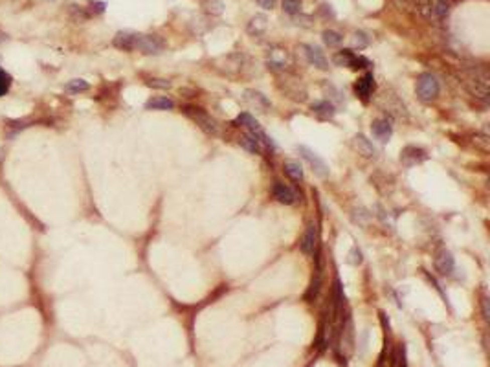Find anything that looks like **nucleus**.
Returning a JSON list of instances; mask_svg holds the SVG:
<instances>
[{
  "label": "nucleus",
  "mask_w": 490,
  "mask_h": 367,
  "mask_svg": "<svg viewBox=\"0 0 490 367\" xmlns=\"http://www.w3.org/2000/svg\"><path fill=\"white\" fill-rule=\"evenodd\" d=\"M267 64H268V68L276 70V72L285 70L287 68V53L283 52V50H272L267 59Z\"/></svg>",
  "instance_id": "15"
},
{
  "label": "nucleus",
  "mask_w": 490,
  "mask_h": 367,
  "mask_svg": "<svg viewBox=\"0 0 490 367\" xmlns=\"http://www.w3.org/2000/svg\"><path fill=\"white\" fill-rule=\"evenodd\" d=\"M316 244H318V226L314 222H310L303 235V239L299 242V248H301L305 256H314Z\"/></svg>",
  "instance_id": "6"
},
{
  "label": "nucleus",
  "mask_w": 490,
  "mask_h": 367,
  "mask_svg": "<svg viewBox=\"0 0 490 367\" xmlns=\"http://www.w3.org/2000/svg\"><path fill=\"white\" fill-rule=\"evenodd\" d=\"M450 2L448 0H437V4H435V13H437V17H441V19H444V17L450 13Z\"/></svg>",
  "instance_id": "29"
},
{
  "label": "nucleus",
  "mask_w": 490,
  "mask_h": 367,
  "mask_svg": "<svg viewBox=\"0 0 490 367\" xmlns=\"http://www.w3.org/2000/svg\"><path fill=\"white\" fill-rule=\"evenodd\" d=\"M268 28V19L267 15H263V13H257V15H254L250 19V22H248V33L250 35H256V37H259V35H263V33L267 32Z\"/></svg>",
  "instance_id": "14"
},
{
  "label": "nucleus",
  "mask_w": 490,
  "mask_h": 367,
  "mask_svg": "<svg viewBox=\"0 0 490 367\" xmlns=\"http://www.w3.org/2000/svg\"><path fill=\"white\" fill-rule=\"evenodd\" d=\"M145 106H147V108H153V110H171V108H175V103H173V99H169V97L156 96V97H151L149 101L145 103Z\"/></svg>",
  "instance_id": "17"
},
{
  "label": "nucleus",
  "mask_w": 490,
  "mask_h": 367,
  "mask_svg": "<svg viewBox=\"0 0 490 367\" xmlns=\"http://www.w3.org/2000/svg\"><path fill=\"white\" fill-rule=\"evenodd\" d=\"M4 41H8V35H6V33L0 32V43H4Z\"/></svg>",
  "instance_id": "38"
},
{
  "label": "nucleus",
  "mask_w": 490,
  "mask_h": 367,
  "mask_svg": "<svg viewBox=\"0 0 490 367\" xmlns=\"http://www.w3.org/2000/svg\"><path fill=\"white\" fill-rule=\"evenodd\" d=\"M303 50H305V55H307V61H309L310 64H314L316 68H320V70L329 68V61H327V57L323 55V52H321L318 46L305 44Z\"/></svg>",
  "instance_id": "9"
},
{
  "label": "nucleus",
  "mask_w": 490,
  "mask_h": 367,
  "mask_svg": "<svg viewBox=\"0 0 490 367\" xmlns=\"http://www.w3.org/2000/svg\"><path fill=\"white\" fill-rule=\"evenodd\" d=\"M428 158V155L424 153L422 149H419V147H406L404 151H402V155H400V162L406 165V167H413V165L417 164H422L424 160Z\"/></svg>",
  "instance_id": "8"
},
{
  "label": "nucleus",
  "mask_w": 490,
  "mask_h": 367,
  "mask_svg": "<svg viewBox=\"0 0 490 367\" xmlns=\"http://www.w3.org/2000/svg\"><path fill=\"white\" fill-rule=\"evenodd\" d=\"M11 86V77L0 70V96H6Z\"/></svg>",
  "instance_id": "30"
},
{
  "label": "nucleus",
  "mask_w": 490,
  "mask_h": 367,
  "mask_svg": "<svg viewBox=\"0 0 490 367\" xmlns=\"http://www.w3.org/2000/svg\"><path fill=\"white\" fill-rule=\"evenodd\" d=\"M369 66H371L369 59H365L363 55H356V57H354V63H352L351 68L352 70H363V68H369Z\"/></svg>",
  "instance_id": "32"
},
{
  "label": "nucleus",
  "mask_w": 490,
  "mask_h": 367,
  "mask_svg": "<svg viewBox=\"0 0 490 367\" xmlns=\"http://www.w3.org/2000/svg\"><path fill=\"white\" fill-rule=\"evenodd\" d=\"M354 90H356V94L360 96V99L362 101H368L369 99V96L373 94V90H375V77H373V74H365V75H362L360 79L354 83Z\"/></svg>",
  "instance_id": "11"
},
{
  "label": "nucleus",
  "mask_w": 490,
  "mask_h": 367,
  "mask_svg": "<svg viewBox=\"0 0 490 367\" xmlns=\"http://www.w3.org/2000/svg\"><path fill=\"white\" fill-rule=\"evenodd\" d=\"M354 147L358 149V153L360 155H363L365 158H373L375 155H377V149H375V145L369 142L363 134H358V136H354Z\"/></svg>",
  "instance_id": "16"
},
{
  "label": "nucleus",
  "mask_w": 490,
  "mask_h": 367,
  "mask_svg": "<svg viewBox=\"0 0 490 367\" xmlns=\"http://www.w3.org/2000/svg\"><path fill=\"white\" fill-rule=\"evenodd\" d=\"M455 268V261H453V256L448 250H441L435 256V270L441 274V276H450Z\"/></svg>",
  "instance_id": "7"
},
{
  "label": "nucleus",
  "mask_w": 490,
  "mask_h": 367,
  "mask_svg": "<svg viewBox=\"0 0 490 367\" xmlns=\"http://www.w3.org/2000/svg\"><path fill=\"white\" fill-rule=\"evenodd\" d=\"M272 193H274V197H276L277 202L285 204V206H292V204H296V193H294L287 184H283V182H276V184H274Z\"/></svg>",
  "instance_id": "10"
},
{
  "label": "nucleus",
  "mask_w": 490,
  "mask_h": 367,
  "mask_svg": "<svg viewBox=\"0 0 490 367\" xmlns=\"http://www.w3.org/2000/svg\"><path fill=\"white\" fill-rule=\"evenodd\" d=\"M257 4L261 6L263 10H274L277 4V0H257Z\"/></svg>",
  "instance_id": "36"
},
{
  "label": "nucleus",
  "mask_w": 490,
  "mask_h": 367,
  "mask_svg": "<svg viewBox=\"0 0 490 367\" xmlns=\"http://www.w3.org/2000/svg\"><path fill=\"white\" fill-rule=\"evenodd\" d=\"M320 288H321V270L318 268V270H316V276L312 277V283H310V288H309V292H307V298L316 299L318 298Z\"/></svg>",
  "instance_id": "25"
},
{
  "label": "nucleus",
  "mask_w": 490,
  "mask_h": 367,
  "mask_svg": "<svg viewBox=\"0 0 490 367\" xmlns=\"http://www.w3.org/2000/svg\"><path fill=\"white\" fill-rule=\"evenodd\" d=\"M90 88V85L86 83L85 79H72L66 83V90L72 92V94H79V92H86Z\"/></svg>",
  "instance_id": "26"
},
{
  "label": "nucleus",
  "mask_w": 490,
  "mask_h": 367,
  "mask_svg": "<svg viewBox=\"0 0 490 367\" xmlns=\"http://www.w3.org/2000/svg\"><path fill=\"white\" fill-rule=\"evenodd\" d=\"M164 48H165V43L158 35H138L136 37L134 50H140V52L153 55V53H160Z\"/></svg>",
  "instance_id": "5"
},
{
  "label": "nucleus",
  "mask_w": 490,
  "mask_h": 367,
  "mask_svg": "<svg viewBox=\"0 0 490 367\" xmlns=\"http://www.w3.org/2000/svg\"><path fill=\"white\" fill-rule=\"evenodd\" d=\"M202 8L208 13H211V15H220L224 11V4L220 2V0H204Z\"/></svg>",
  "instance_id": "27"
},
{
  "label": "nucleus",
  "mask_w": 490,
  "mask_h": 367,
  "mask_svg": "<svg viewBox=\"0 0 490 367\" xmlns=\"http://www.w3.org/2000/svg\"><path fill=\"white\" fill-rule=\"evenodd\" d=\"M283 11L288 15H296L301 11V0H283Z\"/></svg>",
  "instance_id": "28"
},
{
  "label": "nucleus",
  "mask_w": 490,
  "mask_h": 367,
  "mask_svg": "<svg viewBox=\"0 0 490 367\" xmlns=\"http://www.w3.org/2000/svg\"><path fill=\"white\" fill-rule=\"evenodd\" d=\"M92 10L96 13H103L105 11V2H92Z\"/></svg>",
  "instance_id": "37"
},
{
  "label": "nucleus",
  "mask_w": 490,
  "mask_h": 367,
  "mask_svg": "<svg viewBox=\"0 0 490 367\" xmlns=\"http://www.w3.org/2000/svg\"><path fill=\"white\" fill-rule=\"evenodd\" d=\"M371 131H373L375 138L380 140L382 144H386L391 138V134H393V127H391V123L388 119H377V121H373Z\"/></svg>",
  "instance_id": "13"
},
{
  "label": "nucleus",
  "mask_w": 490,
  "mask_h": 367,
  "mask_svg": "<svg viewBox=\"0 0 490 367\" xmlns=\"http://www.w3.org/2000/svg\"><path fill=\"white\" fill-rule=\"evenodd\" d=\"M237 123L244 125L250 133H261V131H263L261 125H259V121H257L252 114H248V112H242V114H239V116H237Z\"/></svg>",
  "instance_id": "20"
},
{
  "label": "nucleus",
  "mask_w": 490,
  "mask_h": 367,
  "mask_svg": "<svg viewBox=\"0 0 490 367\" xmlns=\"http://www.w3.org/2000/svg\"><path fill=\"white\" fill-rule=\"evenodd\" d=\"M312 110H314V114H318L320 117H323V119H327V117H332L334 116V105L330 101H316L314 105H312Z\"/></svg>",
  "instance_id": "21"
},
{
  "label": "nucleus",
  "mask_w": 490,
  "mask_h": 367,
  "mask_svg": "<svg viewBox=\"0 0 490 367\" xmlns=\"http://www.w3.org/2000/svg\"><path fill=\"white\" fill-rule=\"evenodd\" d=\"M70 13L75 17V21H79V22L86 21V17H88V13H85L79 6H70Z\"/></svg>",
  "instance_id": "33"
},
{
  "label": "nucleus",
  "mask_w": 490,
  "mask_h": 367,
  "mask_svg": "<svg viewBox=\"0 0 490 367\" xmlns=\"http://www.w3.org/2000/svg\"><path fill=\"white\" fill-rule=\"evenodd\" d=\"M347 261L351 263V265H360L362 263V254H360V250H358L356 246L351 250V254H349V259Z\"/></svg>",
  "instance_id": "34"
},
{
  "label": "nucleus",
  "mask_w": 490,
  "mask_h": 367,
  "mask_svg": "<svg viewBox=\"0 0 490 367\" xmlns=\"http://www.w3.org/2000/svg\"><path fill=\"white\" fill-rule=\"evenodd\" d=\"M352 43H354V46H356L358 50H362V48H365L369 44V39H368V35L363 32H356L354 33V39H352Z\"/></svg>",
  "instance_id": "31"
},
{
  "label": "nucleus",
  "mask_w": 490,
  "mask_h": 367,
  "mask_svg": "<svg viewBox=\"0 0 490 367\" xmlns=\"http://www.w3.org/2000/svg\"><path fill=\"white\" fill-rule=\"evenodd\" d=\"M136 37H138V33L134 32H117L116 37H114V46L119 50H123V52H133L134 46H136Z\"/></svg>",
  "instance_id": "12"
},
{
  "label": "nucleus",
  "mask_w": 490,
  "mask_h": 367,
  "mask_svg": "<svg viewBox=\"0 0 490 367\" xmlns=\"http://www.w3.org/2000/svg\"><path fill=\"white\" fill-rule=\"evenodd\" d=\"M466 86L468 90L474 94L475 97H479L483 101L488 99V75L485 70H475L466 75Z\"/></svg>",
  "instance_id": "2"
},
{
  "label": "nucleus",
  "mask_w": 490,
  "mask_h": 367,
  "mask_svg": "<svg viewBox=\"0 0 490 367\" xmlns=\"http://www.w3.org/2000/svg\"><path fill=\"white\" fill-rule=\"evenodd\" d=\"M321 37H323V43L329 48H336V46H340L343 43V37L338 32H334V30H325V32L321 33Z\"/></svg>",
  "instance_id": "23"
},
{
  "label": "nucleus",
  "mask_w": 490,
  "mask_h": 367,
  "mask_svg": "<svg viewBox=\"0 0 490 367\" xmlns=\"http://www.w3.org/2000/svg\"><path fill=\"white\" fill-rule=\"evenodd\" d=\"M285 173H287L288 178L294 182L303 180V169H301V165H299L298 162H292V160L285 162Z\"/></svg>",
  "instance_id": "22"
},
{
  "label": "nucleus",
  "mask_w": 490,
  "mask_h": 367,
  "mask_svg": "<svg viewBox=\"0 0 490 367\" xmlns=\"http://www.w3.org/2000/svg\"><path fill=\"white\" fill-rule=\"evenodd\" d=\"M299 155L309 162V165L312 167V171H314L316 176H320V178H327V176H329V165H327L325 162L320 158V156L316 155L312 149L305 147V145H299Z\"/></svg>",
  "instance_id": "4"
},
{
  "label": "nucleus",
  "mask_w": 490,
  "mask_h": 367,
  "mask_svg": "<svg viewBox=\"0 0 490 367\" xmlns=\"http://www.w3.org/2000/svg\"><path fill=\"white\" fill-rule=\"evenodd\" d=\"M239 144L242 149H246L248 153H252V155H261V144L257 142V138L252 133L244 134V136L240 138Z\"/></svg>",
  "instance_id": "18"
},
{
  "label": "nucleus",
  "mask_w": 490,
  "mask_h": 367,
  "mask_svg": "<svg viewBox=\"0 0 490 367\" xmlns=\"http://www.w3.org/2000/svg\"><path fill=\"white\" fill-rule=\"evenodd\" d=\"M246 99L250 103H254V105H259L261 108H270V101H268L267 97L263 96L261 92H256V90H246ZM263 110V112H265Z\"/></svg>",
  "instance_id": "24"
},
{
  "label": "nucleus",
  "mask_w": 490,
  "mask_h": 367,
  "mask_svg": "<svg viewBox=\"0 0 490 367\" xmlns=\"http://www.w3.org/2000/svg\"><path fill=\"white\" fill-rule=\"evenodd\" d=\"M147 86H151V88H169L171 83L165 79H151L147 81Z\"/></svg>",
  "instance_id": "35"
},
{
  "label": "nucleus",
  "mask_w": 490,
  "mask_h": 367,
  "mask_svg": "<svg viewBox=\"0 0 490 367\" xmlns=\"http://www.w3.org/2000/svg\"><path fill=\"white\" fill-rule=\"evenodd\" d=\"M186 114L189 117H191L193 121H197V125L200 129H202L204 133L208 134H218V125L217 121H215L213 117L209 116L208 112H204L202 108H197V106H187L186 108Z\"/></svg>",
  "instance_id": "3"
},
{
  "label": "nucleus",
  "mask_w": 490,
  "mask_h": 367,
  "mask_svg": "<svg viewBox=\"0 0 490 367\" xmlns=\"http://www.w3.org/2000/svg\"><path fill=\"white\" fill-rule=\"evenodd\" d=\"M417 96H419V99L424 103H430L433 101V99H437V96H439V92H441V85H439V81H437L435 75L432 74H422L419 79H417Z\"/></svg>",
  "instance_id": "1"
},
{
  "label": "nucleus",
  "mask_w": 490,
  "mask_h": 367,
  "mask_svg": "<svg viewBox=\"0 0 490 367\" xmlns=\"http://www.w3.org/2000/svg\"><path fill=\"white\" fill-rule=\"evenodd\" d=\"M354 57H356V53H352V50H341V52H338L332 57V61H334L336 66H347V68H351L352 63H354Z\"/></svg>",
  "instance_id": "19"
}]
</instances>
